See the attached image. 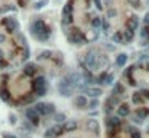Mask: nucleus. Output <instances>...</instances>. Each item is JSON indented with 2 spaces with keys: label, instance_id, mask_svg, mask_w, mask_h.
<instances>
[{
  "label": "nucleus",
  "instance_id": "a18cd8bd",
  "mask_svg": "<svg viewBox=\"0 0 149 138\" xmlns=\"http://www.w3.org/2000/svg\"><path fill=\"white\" fill-rule=\"evenodd\" d=\"M139 95H143L144 98H149V90H143V92H141Z\"/></svg>",
  "mask_w": 149,
  "mask_h": 138
},
{
  "label": "nucleus",
  "instance_id": "dca6fc26",
  "mask_svg": "<svg viewBox=\"0 0 149 138\" xmlns=\"http://www.w3.org/2000/svg\"><path fill=\"white\" fill-rule=\"evenodd\" d=\"M35 71H37V68H35L34 63H31V64H26V66H24V74H26V76H34Z\"/></svg>",
  "mask_w": 149,
  "mask_h": 138
},
{
  "label": "nucleus",
  "instance_id": "c756f323",
  "mask_svg": "<svg viewBox=\"0 0 149 138\" xmlns=\"http://www.w3.org/2000/svg\"><path fill=\"white\" fill-rule=\"evenodd\" d=\"M27 58H29V48L24 45V47H23V53H21V59H23V61H26Z\"/></svg>",
  "mask_w": 149,
  "mask_h": 138
},
{
  "label": "nucleus",
  "instance_id": "864d4df0",
  "mask_svg": "<svg viewBox=\"0 0 149 138\" xmlns=\"http://www.w3.org/2000/svg\"><path fill=\"white\" fill-rule=\"evenodd\" d=\"M148 71H149V63H148Z\"/></svg>",
  "mask_w": 149,
  "mask_h": 138
},
{
  "label": "nucleus",
  "instance_id": "ddd939ff",
  "mask_svg": "<svg viewBox=\"0 0 149 138\" xmlns=\"http://www.w3.org/2000/svg\"><path fill=\"white\" fill-rule=\"evenodd\" d=\"M34 109H35V112H37L38 116H47V114H48V108H47L45 103H38Z\"/></svg>",
  "mask_w": 149,
  "mask_h": 138
},
{
  "label": "nucleus",
  "instance_id": "c03bdc74",
  "mask_svg": "<svg viewBox=\"0 0 149 138\" xmlns=\"http://www.w3.org/2000/svg\"><path fill=\"white\" fill-rule=\"evenodd\" d=\"M115 14H117V11H115V10H112V8L108 11V16H109V18H114Z\"/></svg>",
  "mask_w": 149,
  "mask_h": 138
},
{
  "label": "nucleus",
  "instance_id": "5fc2aeb1",
  "mask_svg": "<svg viewBox=\"0 0 149 138\" xmlns=\"http://www.w3.org/2000/svg\"><path fill=\"white\" fill-rule=\"evenodd\" d=\"M148 3H149V0H148Z\"/></svg>",
  "mask_w": 149,
  "mask_h": 138
},
{
  "label": "nucleus",
  "instance_id": "2eb2a0df",
  "mask_svg": "<svg viewBox=\"0 0 149 138\" xmlns=\"http://www.w3.org/2000/svg\"><path fill=\"white\" fill-rule=\"evenodd\" d=\"M109 64V58L106 55H98V68H106Z\"/></svg>",
  "mask_w": 149,
  "mask_h": 138
},
{
  "label": "nucleus",
  "instance_id": "a211bd4d",
  "mask_svg": "<svg viewBox=\"0 0 149 138\" xmlns=\"http://www.w3.org/2000/svg\"><path fill=\"white\" fill-rule=\"evenodd\" d=\"M101 23H103V18H100V16H95V18H91V28L95 29V31H98V29L101 28Z\"/></svg>",
  "mask_w": 149,
  "mask_h": 138
},
{
  "label": "nucleus",
  "instance_id": "8fccbe9b",
  "mask_svg": "<svg viewBox=\"0 0 149 138\" xmlns=\"http://www.w3.org/2000/svg\"><path fill=\"white\" fill-rule=\"evenodd\" d=\"M2 42H5V35L3 34H0V43H2Z\"/></svg>",
  "mask_w": 149,
  "mask_h": 138
},
{
  "label": "nucleus",
  "instance_id": "39448f33",
  "mask_svg": "<svg viewBox=\"0 0 149 138\" xmlns=\"http://www.w3.org/2000/svg\"><path fill=\"white\" fill-rule=\"evenodd\" d=\"M3 26L7 28V31L8 32H14L18 29V21L14 19V18H3Z\"/></svg>",
  "mask_w": 149,
  "mask_h": 138
},
{
  "label": "nucleus",
  "instance_id": "b1692460",
  "mask_svg": "<svg viewBox=\"0 0 149 138\" xmlns=\"http://www.w3.org/2000/svg\"><path fill=\"white\" fill-rule=\"evenodd\" d=\"M55 122H56V124H59V125H61L62 122H66V116H64L62 112L55 114Z\"/></svg>",
  "mask_w": 149,
  "mask_h": 138
},
{
  "label": "nucleus",
  "instance_id": "1a4fd4ad",
  "mask_svg": "<svg viewBox=\"0 0 149 138\" xmlns=\"http://www.w3.org/2000/svg\"><path fill=\"white\" fill-rule=\"evenodd\" d=\"M87 104H88V100H87V97H83V95H79V97L74 100V106L79 108V109L87 108Z\"/></svg>",
  "mask_w": 149,
  "mask_h": 138
},
{
  "label": "nucleus",
  "instance_id": "c85d7f7f",
  "mask_svg": "<svg viewBox=\"0 0 149 138\" xmlns=\"http://www.w3.org/2000/svg\"><path fill=\"white\" fill-rule=\"evenodd\" d=\"M139 35H141L143 39H148L149 37V26H144V28L139 31Z\"/></svg>",
  "mask_w": 149,
  "mask_h": 138
},
{
  "label": "nucleus",
  "instance_id": "72a5a7b5",
  "mask_svg": "<svg viewBox=\"0 0 149 138\" xmlns=\"http://www.w3.org/2000/svg\"><path fill=\"white\" fill-rule=\"evenodd\" d=\"M101 28H103V32H106L108 34L109 32V23L106 19H103V23H101Z\"/></svg>",
  "mask_w": 149,
  "mask_h": 138
},
{
  "label": "nucleus",
  "instance_id": "7c9ffc66",
  "mask_svg": "<svg viewBox=\"0 0 149 138\" xmlns=\"http://www.w3.org/2000/svg\"><path fill=\"white\" fill-rule=\"evenodd\" d=\"M111 83H114V76H112V74H108L106 79H104V85H111Z\"/></svg>",
  "mask_w": 149,
  "mask_h": 138
},
{
  "label": "nucleus",
  "instance_id": "f257e3e1",
  "mask_svg": "<svg viewBox=\"0 0 149 138\" xmlns=\"http://www.w3.org/2000/svg\"><path fill=\"white\" fill-rule=\"evenodd\" d=\"M31 31L38 40H48V37H50V29L47 28V24L42 19H35L34 23H32Z\"/></svg>",
  "mask_w": 149,
  "mask_h": 138
},
{
  "label": "nucleus",
  "instance_id": "a19ab883",
  "mask_svg": "<svg viewBox=\"0 0 149 138\" xmlns=\"http://www.w3.org/2000/svg\"><path fill=\"white\" fill-rule=\"evenodd\" d=\"M138 58H139V59H146V58H149V53H148V52H143V53H139Z\"/></svg>",
  "mask_w": 149,
  "mask_h": 138
},
{
  "label": "nucleus",
  "instance_id": "423d86ee",
  "mask_svg": "<svg viewBox=\"0 0 149 138\" xmlns=\"http://www.w3.org/2000/svg\"><path fill=\"white\" fill-rule=\"evenodd\" d=\"M58 92H59L61 97H71V95L74 93V88H72V87H69V85H66V83L59 82L58 83Z\"/></svg>",
  "mask_w": 149,
  "mask_h": 138
},
{
  "label": "nucleus",
  "instance_id": "f3484780",
  "mask_svg": "<svg viewBox=\"0 0 149 138\" xmlns=\"http://www.w3.org/2000/svg\"><path fill=\"white\" fill-rule=\"evenodd\" d=\"M125 93V88L124 85H122L120 82L114 83V92H112V95H115V97H119V95H124Z\"/></svg>",
  "mask_w": 149,
  "mask_h": 138
},
{
  "label": "nucleus",
  "instance_id": "79ce46f5",
  "mask_svg": "<svg viewBox=\"0 0 149 138\" xmlns=\"http://www.w3.org/2000/svg\"><path fill=\"white\" fill-rule=\"evenodd\" d=\"M47 108H48V114H53V112H55V106H53L51 103L47 104Z\"/></svg>",
  "mask_w": 149,
  "mask_h": 138
},
{
  "label": "nucleus",
  "instance_id": "4c0bfd02",
  "mask_svg": "<svg viewBox=\"0 0 149 138\" xmlns=\"http://www.w3.org/2000/svg\"><path fill=\"white\" fill-rule=\"evenodd\" d=\"M35 93V97H43V95L47 93V88H40V90H37V92H34Z\"/></svg>",
  "mask_w": 149,
  "mask_h": 138
},
{
  "label": "nucleus",
  "instance_id": "603ef678",
  "mask_svg": "<svg viewBox=\"0 0 149 138\" xmlns=\"http://www.w3.org/2000/svg\"><path fill=\"white\" fill-rule=\"evenodd\" d=\"M2 58H5V56H3V52L0 50V59H2Z\"/></svg>",
  "mask_w": 149,
  "mask_h": 138
},
{
  "label": "nucleus",
  "instance_id": "cd10ccee",
  "mask_svg": "<svg viewBox=\"0 0 149 138\" xmlns=\"http://www.w3.org/2000/svg\"><path fill=\"white\" fill-rule=\"evenodd\" d=\"M51 130H53V133H55V135H61L62 133V132H64V127H62V125H55V127H53L51 128Z\"/></svg>",
  "mask_w": 149,
  "mask_h": 138
},
{
  "label": "nucleus",
  "instance_id": "473e14b6",
  "mask_svg": "<svg viewBox=\"0 0 149 138\" xmlns=\"http://www.w3.org/2000/svg\"><path fill=\"white\" fill-rule=\"evenodd\" d=\"M34 98H35V95H26V97L21 100V103H31V101H34Z\"/></svg>",
  "mask_w": 149,
  "mask_h": 138
},
{
  "label": "nucleus",
  "instance_id": "393cba45",
  "mask_svg": "<svg viewBox=\"0 0 149 138\" xmlns=\"http://www.w3.org/2000/svg\"><path fill=\"white\" fill-rule=\"evenodd\" d=\"M112 40H114L115 43H124V35H122V32H115Z\"/></svg>",
  "mask_w": 149,
  "mask_h": 138
},
{
  "label": "nucleus",
  "instance_id": "09e8293b",
  "mask_svg": "<svg viewBox=\"0 0 149 138\" xmlns=\"http://www.w3.org/2000/svg\"><path fill=\"white\" fill-rule=\"evenodd\" d=\"M5 66H7V63H5L3 59H0V68H5Z\"/></svg>",
  "mask_w": 149,
  "mask_h": 138
},
{
  "label": "nucleus",
  "instance_id": "ea45409f",
  "mask_svg": "<svg viewBox=\"0 0 149 138\" xmlns=\"http://www.w3.org/2000/svg\"><path fill=\"white\" fill-rule=\"evenodd\" d=\"M45 137H47V138H51V137H55V133H53V130H51V128H48V130L45 132Z\"/></svg>",
  "mask_w": 149,
  "mask_h": 138
},
{
  "label": "nucleus",
  "instance_id": "c9c22d12",
  "mask_svg": "<svg viewBox=\"0 0 149 138\" xmlns=\"http://www.w3.org/2000/svg\"><path fill=\"white\" fill-rule=\"evenodd\" d=\"M127 2H128L133 8H139V5H141V3H139V0H127Z\"/></svg>",
  "mask_w": 149,
  "mask_h": 138
},
{
  "label": "nucleus",
  "instance_id": "3c124183",
  "mask_svg": "<svg viewBox=\"0 0 149 138\" xmlns=\"http://www.w3.org/2000/svg\"><path fill=\"white\" fill-rule=\"evenodd\" d=\"M3 138H16V137H14V135H5Z\"/></svg>",
  "mask_w": 149,
  "mask_h": 138
},
{
  "label": "nucleus",
  "instance_id": "de8ad7c7",
  "mask_svg": "<svg viewBox=\"0 0 149 138\" xmlns=\"http://www.w3.org/2000/svg\"><path fill=\"white\" fill-rule=\"evenodd\" d=\"M144 24H146V26H149V13L144 16Z\"/></svg>",
  "mask_w": 149,
  "mask_h": 138
},
{
  "label": "nucleus",
  "instance_id": "412c9836",
  "mask_svg": "<svg viewBox=\"0 0 149 138\" xmlns=\"http://www.w3.org/2000/svg\"><path fill=\"white\" fill-rule=\"evenodd\" d=\"M62 127H64V130H66V132H74L77 128V122L76 121H67Z\"/></svg>",
  "mask_w": 149,
  "mask_h": 138
},
{
  "label": "nucleus",
  "instance_id": "2f4dec72",
  "mask_svg": "<svg viewBox=\"0 0 149 138\" xmlns=\"http://www.w3.org/2000/svg\"><path fill=\"white\" fill-rule=\"evenodd\" d=\"M50 56H51V52H50V50H45V52H42V53H40L38 59H47V58H50Z\"/></svg>",
  "mask_w": 149,
  "mask_h": 138
},
{
  "label": "nucleus",
  "instance_id": "6e6d98bb",
  "mask_svg": "<svg viewBox=\"0 0 149 138\" xmlns=\"http://www.w3.org/2000/svg\"><path fill=\"white\" fill-rule=\"evenodd\" d=\"M27 138H29V137H27Z\"/></svg>",
  "mask_w": 149,
  "mask_h": 138
},
{
  "label": "nucleus",
  "instance_id": "9b49d317",
  "mask_svg": "<svg viewBox=\"0 0 149 138\" xmlns=\"http://www.w3.org/2000/svg\"><path fill=\"white\" fill-rule=\"evenodd\" d=\"M138 18L136 16H132L130 18L128 21H127V29H128V31H132V32H135L136 29H138Z\"/></svg>",
  "mask_w": 149,
  "mask_h": 138
},
{
  "label": "nucleus",
  "instance_id": "7ed1b4c3",
  "mask_svg": "<svg viewBox=\"0 0 149 138\" xmlns=\"http://www.w3.org/2000/svg\"><path fill=\"white\" fill-rule=\"evenodd\" d=\"M85 64L90 71L93 69H98V53L96 50H90V52L85 55Z\"/></svg>",
  "mask_w": 149,
  "mask_h": 138
},
{
  "label": "nucleus",
  "instance_id": "5701e85b",
  "mask_svg": "<svg viewBox=\"0 0 149 138\" xmlns=\"http://www.w3.org/2000/svg\"><path fill=\"white\" fill-rule=\"evenodd\" d=\"M148 114H149V112H148V109H146V108H139V109L136 111V117L143 121V119H144L146 116H148Z\"/></svg>",
  "mask_w": 149,
  "mask_h": 138
},
{
  "label": "nucleus",
  "instance_id": "37998d69",
  "mask_svg": "<svg viewBox=\"0 0 149 138\" xmlns=\"http://www.w3.org/2000/svg\"><path fill=\"white\" fill-rule=\"evenodd\" d=\"M132 138H141V133L138 130H133L132 132Z\"/></svg>",
  "mask_w": 149,
  "mask_h": 138
},
{
  "label": "nucleus",
  "instance_id": "9d476101",
  "mask_svg": "<svg viewBox=\"0 0 149 138\" xmlns=\"http://www.w3.org/2000/svg\"><path fill=\"white\" fill-rule=\"evenodd\" d=\"M87 128L91 133H98V132H100V124H98V121H95V119H90V121H87Z\"/></svg>",
  "mask_w": 149,
  "mask_h": 138
},
{
  "label": "nucleus",
  "instance_id": "f704fd0d",
  "mask_svg": "<svg viewBox=\"0 0 149 138\" xmlns=\"http://www.w3.org/2000/svg\"><path fill=\"white\" fill-rule=\"evenodd\" d=\"M47 3H48V0H40V2H37V3H35V8H37V10H40V8L45 7Z\"/></svg>",
  "mask_w": 149,
  "mask_h": 138
},
{
  "label": "nucleus",
  "instance_id": "f03ea898",
  "mask_svg": "<svg viewBox=\"0 0 149 138\" xmlns=\"http://www.w3.org/2000/svg\"><path fill=\"white\" fill-rule=\"evenodd\" d=\"M67 37H69V42H72V43L76 45H82L87 42V39H85V35L82 34V31L77 28H72L69 31V34H67Z\"/></svg>",
  "mask_w": 149,
  "mask_h": 138
},
{
  "label": "nucleus",
  "instance_id": "e433bc0d",
  "mask_svg": "<svg viewBox=\"0 0 149 138\" xmlns=\"http://www.w3.org/2000/svg\"><path fill=\"white\" fill-rule=\"evenodd\" d=\"M141 101H143V98L139 97V93H135V95H133V103L138 104V103H141Z\"/></svg>",
  "mask_w": 149,
  "mask_h": 138
},
{
  "label": "nucleus",
  "instance_id": "aec40b11",
  "mask_svg": "<svg viewBox=\"0 0 149 138\" xmlns=\"http://www.w3.org/2000/svg\"><path fill=\"white\" fill-rule=\"evenodd\" d=\"M106 125H108V127H119V125H120V119L119 117H109V119H106Z\"/></svg>",
  "mask_w": 149,
  "mask_h": 138
},
{
  "label": "nucleus",
  "instance_id": "f8f14e48",
  "mask_svg": "<svg viewBox=\"0 0 149 138\" xmlns=\"http://www.w3.org/2000/svg\"><path fill=\"white\" fill-rule=\"evenodd\" d=\"M117 114H119V117H127L130 114V108L128 104H119L117 108Z\"/></svg>",
  "mask_w": 149,
  "mask_h": 138
},
{
  "label": "nucleus",
  "instance_id": "0eeeda50",
  "mask_svg": "<svg viewBox=\"0 0 149 138\" xmlns=\"http://www.w3.org/2000/svg\"><path fill=\"white\" fill-rule=\"evenodd\" d=\"M87 95H90L91 98H98L100 95H103V90L100 88V87H85V90H83Z\"/></svg>",
  "mask_w": 149,
  "mask_h": 138
},
{
  "label": "nucleus",
  "instance_id": "4be33fe9",
  "mask_svg": "<svg viewBox=\"0 0 149 138\" xmlns=\"http://www.w3.org/2000/svg\"><path fill=\"white\" fill-rule=\"evenodd\" d=\"M122 35H124V42H132L133 37H135V32L125 29V32H122Z\"/></svg>",
  "mask_w": 149,
  "mask_h": 138
},
{
  "label": "nucleus",
  "instance_id": "49530a36",
  "mask_svg": "<svg viewBox=\"0 0 149 138\" xmlns=\"http://www.w3.org/2000/svg\"><path fill=\"white\" fill-rule=\"evenodd\" d=\"M10 122H11V124H16V117H14V114H11V116H10Z\"/></svg>",
  "mask_w": 149,
  "mask_h": 138
},
{
  "label": "nucleus",
  "instance_id": "4468645a",
  "mask_svg": "<svg viewBox=\"0 0 149 138\" xmlns=\"http://www.w3.org/2000/svg\"><path fill=\"white\" fill-rule=\"evenodd\" d=\"M127 59H128V56L125 55V53H120V55L115 58V64L119 66V68H122V66H125L127 64Z\"/></svg>",
  "mask_w": 149,
  "mask_h": 138
},
{
  "label": "nucleus",
  "instance_id": "a878e982",
  "mask_svg": "<svg viewBox=\"0 0 149 138\" xmlns=\"http://www.w3.org/2000/svg\"><path fill=\"white\" fill-rule=\"evenodd\" d=\"M98 106H100V101H98L96 98H93L91 101H88V104H87L88 109H95V108H98Z\"/></svg>",
  "mask_w": 149,
  "mask_h": 138
},
{
  "label": "nucleus",
  "instance_id": "58836bf2",
  "mask_svg": "<svg viewBox=\"0 0 149 138\" xmlns=\"http://www.w3.org/2000/svg\"><path fill=\"white\" fill-rule=\"evenodd\" d=\"M95 2V7L98 8V10H103V2H101V0H93Z\"/></svg>",
  "mask_w": 149,
  "mask_h": 138
},
{
  "label": "nucleus",
  "instance_id": "6ab92c4d",
  "mask_svg": "<svg viewBox=\"0 0 149 138\" xmlns=\"http://www.w3.org/2000/svg\"><path fill=\"white\" fill-rule=\"evenodd\" d=\"M62 16H72V2H67L66 5H64V8H62Z\"/></svg>",
  "mask_w": 149,
  "mask_h": 138
},
{
  "label": "nucleus",
  "instance_id": "6e6552de",
  "mask_svg": "<svg viewBox=\"0 0 149 138\" xmlns=\"http://www.w3.org/2000/svg\"><path fill=\"white\" fill-rule=\"evenodd\" d=\"M40 88H47V80L43 79V77H37V79L32 82V90L34 92H37V90Z\"/></svg>",
  "mask_w": 149,
  "mask_h": 138
},
{
  "label": "nucleus",
  "instance_id": "20e7f679",
  "mask_svg": "<svg viewBox=\"0 0 149 138\" xmlns=\"http://www.w3.org/2000/svg\"><path fill=\"white\" fill-rule=\"evenodd\" d=\"M26 117H27L34 125H38V124H40V116L35 112L34 108H27V109H26Z\"/></svg>",
  "mask_w": 149,
  "mask_h": 138
},
{
  "label": "nucleus",
  "instance_id": "bb28decb",
  "mask_svg": "<svg viewBox=\"0 0 149 138\" xmlns=\"http://www.w3.org/2000/svg\"><path fill=\"white\" fill-rule=\"evenodd\" d=\"M0 98L3 101H10V93H8V90H0Z\"/></svg>",
  "mask_w": 149,
  "mask_h": 138
}]
</instances>
